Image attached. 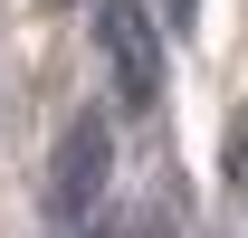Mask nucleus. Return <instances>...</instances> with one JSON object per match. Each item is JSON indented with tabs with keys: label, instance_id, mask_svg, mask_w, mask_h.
Masks as SVG:
<instances>
[{
	"label": "nucleus",
	"instance_id": "f257e3e1",
	"mask_svg": "<svg viewBox=\"0 0 248 238\" xmlns=\"http://www.w3.org/2000/svg\"><path fill=\"white\" fill-rule=\"evenodd\" d=\"M95 58H105V86H115L124 115L162 105V29L143 0H95Z\"/></svg>",
	"mask_w": 248,
	"mask_h": 238
},
{
	"label": "nucleus",
	"instance_id": "f03ea898",
	"mask_svg": "<svg viewBox=\"0 0 248 238\" xmlns=\"http://www.w3.org/2000/svg\"><path fill=\"white\" fill-rule=\"evenodd\" d=\"M105 181H115V124L105 115H77L58 134V162H48V219L67 229H86L95 209H105Z\"/></svg>",
	"mask_w": 248,
	"mask_h": 238
},
{
	"label": "nucleus",
	"instance_id": "7ed1b4c3",
	"mask_svg": "<svg viewBox=\"0 0 248 238\" xmlns=\"http://www.w3.org/2000/svg\"><path fill=\"white\" fill-rule=\"evenodd\" d=\"M219 181H229V200L248 209V105L229 115V134H219Z\"/></svg>",
	"mask_w": 248,
	"mask_h": 238
},
{
	"label": "nucleus",
	"instance_id": "20e7f679",
	"mask_svg": "<svg viewBox=\"0 0 248 238\" xmlns=\"http://www.w3.org/2000/svg\"><path fill=\"white\" fill-rule=\"evenodd\" d=\"M162 19H172V38H191V19H201V0H162Z\"/></svg>",
	"mask_w": 248,
	"mask_h": 238
},
{
	"label": "nucleus",
	"instance_id": "39448f33",
	"mask_svg": "<svg viewBox=\"0 0 248 238\" xmlns=\"http://www.w3.org/2000/svg\"><path fill=\"white\" fill-rule=\"evenodd\" d=\"M67 238H115V229H105V219H86V229H67Z\"/></svg>",
	"mask_w": 248,
	"mask_h": 238
}]
</instances>
